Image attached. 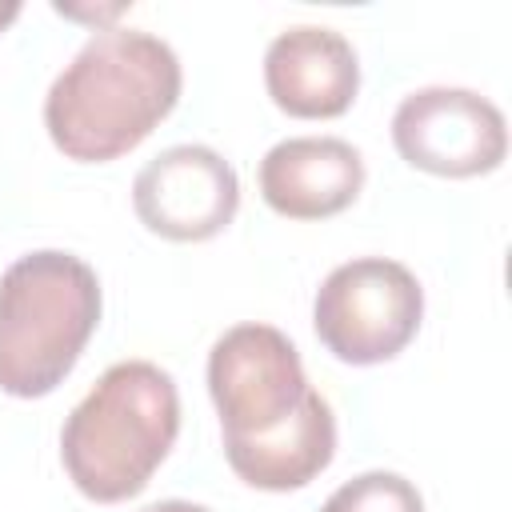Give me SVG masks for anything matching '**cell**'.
Masks as SVG:
<instances>
[{"label": "cell", "instance_id": "4fadbf2b", "mask_svg": "<svg viewBox=\"0 0 512 512\" xmlns=\"http://www.w3.org/2000/svg\"><path fill=\"white\" fill-rule=\"evenodd\" d=\"M16 16H20V4L16 0H0V28H8Z\"/></svg>", "mask_w": 512, "mask_h": 512}, {"label": "cell", "instance_id": "7c38bea8", "mask_svg": "<svg viewBox=\"0 0 512 512\" xmlns=\"http://www.w3.org/2000/svg\"><path fill=\"white\" fill-rule=\"evenodd\" d=\"M140 512H208V508L204 504H192V500H156V504H148Z\"/></svg>", "mask_w": 512, "mask_h": 512}, {"label": "cell", "instance_id": "9c48e42d", "mask_svg": "<svg viewBox=\"0 0 512 512\" xmlns=\"http://www.w3.org/2000/svg\"><path fill=\"white\" fill-rule=\"evenodd\" d=\"M364 188V160L340 136H292L264 152L260 192L288 220H324L344 212Z\"/></svg>", "mask_w": 512, "mask_h": 512}, {"label": "cell", "instance_id": "7a4b0ae2", "mask_svg": "<svg viewBox=\"0 0 512 512\" xmlns=\"http://www.w3.org/2000/svg\"><path fill=\"white\" fill-rule=\"evenodd\" d=\"M176 432L180 396L172 376L152 360H120L64 420L60 460L88 500L116 504L144 492Z\"/></svg>", "mask_w": 512, "mask_h": 512}, {"label": "cell", "instance_id": "30bf717a", "mask_svg": "<svg viewBox=\"0 0 512 512\" xmlns=\"http://www.w3.org/2000/svg\"><path fill=\"white\" fill-rule=\"evenodd\" d=\"M336 452V416L320 392L308 388L296 416L260 440H224L232 472L264 492H288L316 480Z\"/></svg>", "mask_w": 512, "mask_h": 512}, {"label": "cell", "instance_id": "5b68a950", "mask_svg": "<svg viewBox=\"0 0 512 512\" xmlns=\"http://www.w3.org/2000/svg\"><path fill=\"white\" fill-rule=\"evenodd\" d=\"M208 392L224 440H260L284 428L308 396L296 344L272 324H236L208 352Z\"/></svg>", "mask_w": 512, "mask_h": 512}, {"label": "cell", "instance_id": "8992f818", "mask_svg": "<svg viewBox=\"0 0 512 512\" xmlns=\"http://www.w3.org/2000/svg\"><path fill=\"white\" fill-rule=\"evenodd\" d=\"M396 152L432 176H480L508 152L504 112L468 88H416L392 116Z\"/></svg>", "mask_w": 512, "mask_h": 512}, {"label": "cell", "instance_id": "6da1fadb", "mask_svg": "<svg viewBox=\"0 0 512 512\" xmlns=\"http://www.w3.org/2000/svg\"><path fill=\"white\" fill-rule=\"evenodd\" d=\"M180 100L176 52L136 28H100L44 96L52 144L80 164L132 152Z\"/></svg>", "mask_w": 512, "mask_h": 512}, {"label": "cell", "instance_id": "8fae6325", "mask_svg": "<svg viewBox=\"0 0 512 512\" xmlns=\"http://www.w3.org/2000/svg\"><path fill=\"white\" fill-rule=\"evenodd\" d=\"M320 512H424V500L400 472H360L340 484Z\"/></svg>", "mask_w": 512, "mask_h": 512}, {"label": "cell", "instance_id": "3957f363", "mask_svg": "<svg viewBox=\"0 0 512 512\" xmlns=\"http://www.w3.org/2000/svg\"><path fill=\"white\" fill-rule=\"evenodd\" d=\"M100 320L96 272L56 248L8 264L0 276V392L48 396L76 368Z\"/></svg>", "mask_w": 512, "mask_h": 512}, {"label": "cell", "instance_id": "277c9868", "mask_svg": "<svg viewBox=\"0 0 512 512\" xmlns=\"http://www.w3.org/2000/svg\"><path fill=\"white\" fill-rule=\"evenodd\" d=\"M420 280L384 256H360L324 276L312 304L320 344L344 364L392 360L420 328Z\"/></svg>", "mask_w": 512, "mask_h": 512}, {"label": "cell", "instance_id": "52a82bcc", "mask_svg": "<svg viewBox=\"0 0 512 512\" xmlns=\"http://www.w3.org/2000/svg\"><path fill=\"white\" fill-rule=\"evenodd\" d=\"M132 204L148 232L164 240H208L240 208L236 168L204 144H172L132 180Z\"/></svg>", "mask_w": 512, "mask_h": 512}, {"label": "cell", "instance_id": "ba28073f", "mask_svg": "<svg viewBox=\"0 0 512 512\" xmlns=\"http://www.w3.org/2000/svg\"><path fill=\"white\" fill-rule=\"evenodd\" d=\"M264 84L276 108L300 120H324L348 112L360 88L356 48L320 24H296L280 32L264 52Z\"/></svg>", "mask_w": 512, "mask_h": 512}]
</instances>
